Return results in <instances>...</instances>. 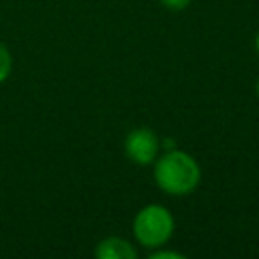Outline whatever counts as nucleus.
<instances>
[{
  "mask_svg": "<svg viewBox=\"0 0 259 259\" xmlns=\"http://www.w3.org/2000/svg\"><path fill=\"white\" fill-rule=\"evenodd\" d=\"M257 97H259V79H257Z\"/></svg>",
  "mask_w": 259,
  "mask_h": 259,
  "instance_id": "1a4fd4ad",
  "label": "nucleus"
},
{
  "mask_svg": "<svg viewBox=\"0 0 259 259\" xmlns=\"http://www.w3.org/2000/svg\"><path fill=\"white\" fill-rule=\"evenodd\" d=\"M12 73V55L4 42H0V83H4Z\"/></svg>",
  "mask_w": 259,
  "mask_h": 259,
  "instance_id": "39448f33",
  "label": "nucleus"
},
{
  "mask_svg": "<svg viewBox=\"0 0 259 259\" xmlns=\"http://www.w3.org/2000/svg\"><path fill=\"white\" fill-rule=\"evenodd\" d=\"M154 180L166 194L186 196L200 184V166L190 154L182 150H170L156 158Z\"/></svg>",
  "mask_w": 259,
  "mask_h": 259,
  "instance_id": "f257e3e1",
  "label": "nucleus"
},
{
  "mask_svg": "<svg viewBox=\"0 0 259 259\" xmlns=\"http://www.w3.org/2000/svg\"><path fill=\"white\" fill-rule=\"evenodd\" d=\"M123 150H125V156L134 164L148 166V164L156 162V158H158L160 140H158L156 132L150 127H134L125 138Z\"/></svg>",
  "mask_w": 259,
  "mask_h": 259,
  "instance_id": "7ed1b4c3",
  "label": "nucleus"
},
{
  "mask_svg": "<svg viewBox=\"0 0 259 259\" xmlns=\"http://www.w3.org/2000/svg\"><path fill=\"white\" fill-rule=\"evenodd\" d=\"M150 259H184V255L178 253V251H168V249L156 247V249L150 253Z\"/></svg>",
  "mask_w": 259,
  "mask_h": 259,
  "instance_id": "423d86ee",
  "label": "nucleus"
},
{
  "mask_svg": "<svg viewBox=\"0 0 259 259\" xmlns=\"http://www.w3.org/2000/svg\"><path fill=\"white\" fill-rule=\"evenodd\" d=\"M174 233V217L162 204H146L134 217V237L142 247L156 249L170 241Z\"/></svg>",
  "mask_w": 259,
  "mask_h": 259,
  "instance_id": "f03ea898",
  "label": "nucleus"
},
{
  "mask_svg": "<svg viewBox=\"0 0 259 259\" xmlns=\"http://www.w3.org/2000/svg\"><path fill=\"white\" fill-rule=\"evenodd\" d=\"M97 259H136L138 251L134 245L121 237H105L95 247Z\"/></svg>",
  "mask_w": 259,
  "mask_h": 259,
  "instance_id": "20e7f679",
  "label": "nucleus"
},
{
  "mask_svg": "<svg viewBox=\"0 0 259 259\" xmlns=\"http://www.w3.org/2000/svg\"><path fill=\"white\" fill-rule=\"evenodd\" d=\"M255 47H257V53H259V32H257V38H255Z\"/></svg>",
  "mask_w": 259,
  "mask_h": 259,
  "instance_id": "6e6552de",
  "label": "nucleus"
},
{
  "mask_svg": "<svg viewBox=\"0 0 259 259\" xmlns=\"http://www.w3.org/2000/svg\"><path fill=\"white\" fill-rule=\"evenodd\" d=\"M162 2V6H166L168 10H184L188 4H190V0H160Z\"/></svg>",
  "mask_w": 259,
  "mask_h": 259,
  "instance_id": "0eeeda50",
  "label": "nucleus"
}]
</instances>
